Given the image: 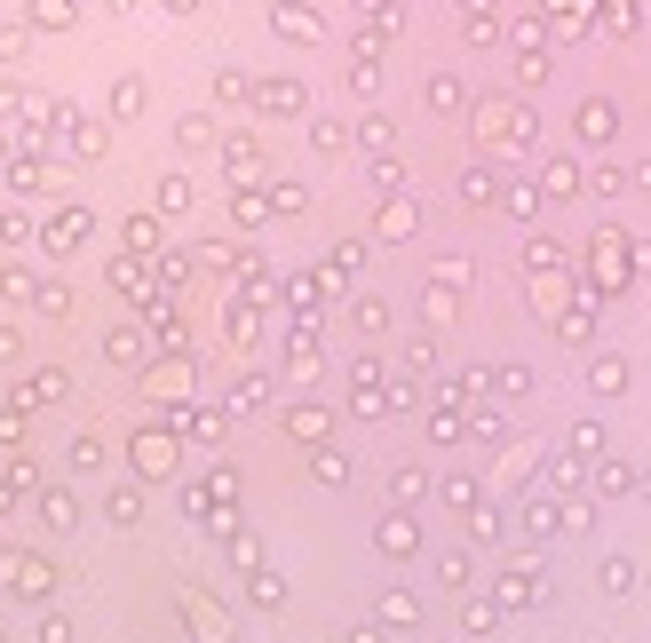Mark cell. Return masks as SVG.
Segmentation results:
<instances>
[{
    "mask_svg": "<svg viewBox=\"0 0 651 643\" xmlns=\"http://www.w3.org/2000/svg\"><path fill=\"white\" fill-rule=\"evenodd\" d=\"M41 524H48V532H72V524H80V500L64 493V485H48V493H41Z\"/></svg>",
    "mask_w": 651,
    "mask_h": 643,
    "instance_id": "277c9868",
    "label": "cell"
},
{
    "mask_svg": "<svg viewBox=\"0 0 651 643\" xmlns=\"http://www.w3.org/2000/svg\"><path fill=\"white\" fill-rule=\"evenodd\" d=\"M88 230H96V223H88V207H56V215H48V255H72Z\"/></svg>",
    "mask_w": 651,
    "mask_h": 643,
    "instance_id": "7a4b0ae2",
    "label": "cell"
},
{
    "mask_svg": "<svg viewBox=\"0 0 651 643\" xmlns=\"http://www.w3.org/2000/svg\"><path fill=\"white\" fill-rule=\"evenodd\" d=\"M16 358H24V334H16L9 318H0V365H16Z\"/></svg>",
    "mask_w": 651,
    "mask_h": 643,
    "instance_id": "4fadbf2b",
    "label": "cell"
},
{
    "mask_svg": "<svg viewBox=\"0 0 651 643\" xmlns=\"http://www.w3.org/2000/svg\"><path fill=\"white\" fill-rule=\"evenodd\" d=\"M24 294H32V302H41V311H48V318H64V311H72V286H64V279H32Z\"/></svg>",
    "mask_w": 651,
    "mask_h": 643,
    "instance_id": "8992f818",
    "label": "cell"
},
{
    "mask_svg": "<svg viewBox=\"0 0 651 643\" xmlns=\"http://www.w3.org/2000/svg\"><path fill=\"white\" fill-rule=\"evenodd\" d=\"M112 112H120V120L144 112V80H120V88H112Z\"/></svg>",
    "mask_w": 651,
    "mask_h": 643,
    "instance_id": "9c48e42d",
    "label": "cell"
},
{
    "mask_svg": "<svg viewBox=\"0 0 651 643\" xmlns=\"http://www.w3.org/2000/svg\"><path fill=\"white\" fill-rule=\"evenodd\" d=\"M0 445L24 453V397H16V390H9V405H0Z\"/></svg>",
    "mask_w": 651,
    "mask_h": 643,
    "instance_id": "52a82bcc",
    "label": "cell"
},
{
    "mask_svg": "<svg viewBox=\"0 0 651 643\" xmlns=\"http://www.w3.org/2000/svg\"><path fill=\"white\" fill-rule=\"evenodd\" d=\"M56 120H64V127H56V135H64V151H80V159L104 151V127H96V120H72V112H56Z\"/></svg>",
    "mask_w": 651,
    "mask_h": 643,
    "instance_id": "3957f363",
    "label": "cell"
},
{
    "mask_svg": "<svg viewBox=\"0 0 651 643\" xmlns=\"http://www.w3.org/2000/svg\"><path fill=\"white\" fill-rule=\"evenodd\" d=\"M135 469H151V477L167 469V445H159V437H135Z\"/></svg>",
    "mask_w": 651,
    "mask_h": 643,
    "instance_id": "8fae6325",
    "label": "cell"
},
{
    "mask_svg": "<svg viewBox=\"0 0 651 643\" xmlns=\"http://www.w3.org/2000/svg\"><path fill=\"white\" fill-rule=\"evenodd\" d=\"M120 365H135V350H144V342H135V326H112V342H104Z\"/></svg>",
    "mask_w": 651,
    "mask_h": 643,
    "instance_id": "7c38bea8",
    "label": "cell"
},
{
    "mask_svg": "<svg viewBox=\"0 0 651 643\" xmlns=\"http://www.w3.org/2000/svg\"><path fill=\"white\" fill-rule=\"evenodd\" d=\"M64 390H72V382H64V365H41V374H32V382H24L16 397H24V405H56Z\"/></svg>",
    "mask_w": 651,
    "mask_h": 643,
    "instance_id": "5b68a950",
    "label": "cell"
},
{
    "mask_svg": "<svg viewBox=\"0 0 651 643\" xmlns=\"http://www.w3.org/2000/svg\"><path fill=\"white\" fill-rule=\"evenodd\" d=\"M0 643H16V635H9V628H0Z\"/></svg>",
    "mask_w": 651,
    "mask_h": 643,
    "instance_id": "2e32d148",
    "label": "cell"
},
{
    "mask_svg": "<svg viewBox=\"0 0 651 643\" xmlns=\"http://www.w3.org/2000/svg\"><path fill=\"white\" fill-rule=\"evenodd\" d=\"M16 56H24V32H16V24H0V64H16Z\"/></svg>",
    "mask_w": 651,
    "mask_h": 643,
    "instance_id": "5bb4252c",
    "label": "cell"
},
{
    "mask_svg": "<svg viewBox=\"0 0 651 643\" xmlns=\"http://www.w3.org/2000/svg\"><path fill=\"white\" fill-rule=\"evenodd\" d=\"M80 9H72V0H32V24H41V32H64V24H72Z\"/></svg>",
    "mask_w": 651,
    "mask_h": 643,
    "instance_id": "ba28073f",
    "label": "cell"
},
{
    "mask_svg": "<svg viewBox=\"0 0 651 643\" xmlns=\"http://www.w3.org/2000/svg\"><path fill=\"white\" fill-rule=\"evenodd\" d=\"M24 286H32V279H24V270H16L9 255H0V294H24Z\"/></svg>",
    "mask_w": 651,
    "mask_h": 643,
    "instance_id": "9a60e30c",
    "label": "cell"
},
{
    "mask_svg": "<svg viewBox=\"0 0 651 643\" xmlns=\"http://www.w3.org/2000/svg\"><path fill=\"white\" fill-rule=\"evenodd\" d=\"M0 588L9 596H56V564L32 549H0Z\"/></svg>",
    "mask_w": 651,
    "mask_h": 643,
    "instance_id": "6da1fadb",
    "label": "cell"
},
{
    "mask_svg": "<svg viewBox=\"0 0 651 643\" xmlns=\"http://www.w3.org/2000/svg\"><path fill=\"white\" fill-rule=\"evenodd\" d=\"M0 239H9V247L32 239V215H24V207H0Z\"/></svg>",
    "mask_w": 651,
    "mask_h": 643,
    "instance_id": "30bf717a",
    "label": "cell"
}]
</instances>
